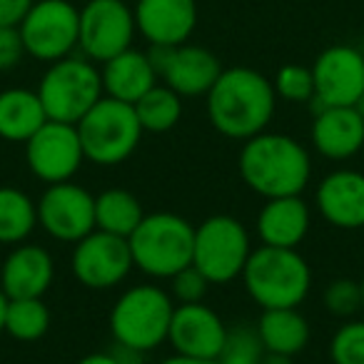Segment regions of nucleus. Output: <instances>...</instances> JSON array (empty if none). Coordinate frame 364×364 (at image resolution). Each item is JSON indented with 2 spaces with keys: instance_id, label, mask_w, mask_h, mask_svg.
I'll list each match as a JSON object with an SVG mask.
<instances>
[{
  "instance_id": "obj_33",
  "label": "nucleus",
  "mask_w": 364,
  "mask_h": 364,
  "mask_svg": "<svg viewBox=\"0 0 364 364\" xmlns=\"http://www.w3.org/2000/svg\"><path fill=\"white\" fill-rule=\"evenodd\" d=\"M208 289H210L208 277L195 264H188L185 269H180V272L170 277V294L177 304L203 302Z\"/></svg>"
},
{
  "instance_id": "obj_5",
  "label": "nucleus",
  "mask_w": 364,
  "mask_h": 364,
  "mask_svg": "<svg viewBox=\"0 0 364 364\" xmlns=\"http://www.w3.org/2000/svg\"><path fill=\"white\" fill-rule=\"evenodd\" d=\"M175 299L157 284H135L115 299L110 309V332L115 344L152 352L167 342Z\"/></svg>"
},
{
  "instance_id": "obj_6",
  "label": "nucleus",
  "mask_w": 364,
  "mask_h": 364,
  "mask_svg": "<svg viewBox=\"0 0 364 364\" xmlns=\"http://www.w3.org/2000/svg\"><path fill=\"white\" fill-rule=\"evenodd\" d=\"M85 160L100 167H115L137 150L142 127L130 102L102 95L77 122Z\"/></svg>"
},
{
  "instance_id": "obj_14",
  "label": "nucleus",
  "mask_w": 364,
  "mask_h": 364,
  "mask_svg": "<svg viewBox=\"0 0 364 364\" xmlns=\"http://www.w3.org/2000/svg\"><path fill=\"white\" fill-rule=\"evenodd\" d=\"M26 162L33 175L46 185L70 182L85 162L77 125L48 120L26 142Z\"/></svg>"
},
{
  "instance_id": "obj_17",
  "label": "nucleus",
  "mask_w": 364,
  "mask_h": 364,
  "mask_svg": "<svg viewBox=\"0 0 364 364\" xmlns=\"http://www.w3.org/2000/svg\"><path fill=\"white\" fill-rule=\"evenodd\" d=\"M132 13L137 33L150 46H182L198 26L195 0H137Z\"/></svg>"
},
{
  "instance_id": "obj_37",
  "label": "nucleus",
  "mask_w": 364,
  "mask_h": 364,
  "mask_svg": "<svg viewBox=\"0 0 364 364\" xmlns=\"http://www.w3.org/2000/svg\"><path fill=\"white\" fill-rule=\"evenodd\" d=\"M75 364H120V362H117L115 354H112V349H110V352H90L82 359H77Z\"/></svg>"
},
{
  "instance_id": "obj_18",
  "label": "nucleus",
  "mask_w": 364,
  "mask_h": 364,
  "mask_svg": "<svg viewBox=\"0 0 364 364\" xmlns=\"http://www.w3.org/2000/svg\"><path fill=\"white\" fill-rule=\"evenodd\" d=\"M53 279H55V262L53 255L41 245H16L0 264V289L8 299L46 297Z\"/></svg>"
},
{
  "instance_id": "obj_19",
  "label": "nucleus",
  "mask_w": 364,
  "mask_h": 364,
  "mask_svg": "<svg viewBox=\"0 0 364 364\" xmlns=\"http://www.w3.org/2000/svg\"><path fill=\"white\" fill-rule=\"evenodd\" d=\"M314 205L329 225L342 230L364 228V172L334 170L317 185Z\"/></svg>"
},
{
  "instance_id": "obj_40",
  "label": "nucleus",
  "mask_w": 364,
  "mask_h": 364,
  "mask_svg": "<svg viewBox=\"0 0 364 364\" xmlns=\"http://www.w3.org/2000/svg\"><path fill=\"white\" fill-rule=\"evenodd\" d=\"M6 309H8V297H6V292L0 289V334L6 332Z\"/></svg>"
},
{
  "instance_id": "obj_36",
  "label": "nucleus",
  "mask_w": 364,
  "mask_h": 364,
  "mask_svg": "<svg viewBox=\"0 0 364 364\" xmlns=\"http://www.w3.org/2000/svg\"><path fill=\"white\" fill-rule=\"evenodd\" d=\"M112 354H115V359L120 364H145V352L122 347V344H115V347H112Z\"/></svg>"
},
{
  "instance_id": "obj_15",
  "label": "nucleus",
  "mask_w": 364,
  "mask_h": 364,
  "mask_svg": "<svg viewBox=\"0 0 364 364\" xmlns=\"http://www.w3.org/2000/svg\"><path fill=\"white\" fill-rule=\"evenodd\" d=\"M38 228L58 242H80L95 230V198L73 180L48 185L38 200Z\"/></svg>"
},
{
  "instance_id": "obj_27",
  "label": "nucleus",
  "mask_w": 364,
  "mask_h": 364,
  "mask_svg": "<svg viewBox=\"0 0 364 364\" xmlns=\"http://www.w3.org/2000/svg\"><path fill=\"white\" fill-rule=\"evenodd\" d=\"M132 107H135L142 132H152V135L170 132L182 117V97L172 87L160 85V82L150 87Z\"/></svg>"
},
{
  "instance_id": "obj_29",
  "label": "nucleus",
  "mask_w": 364,
  "mask_h": 364,
  "mask_svg": "<svg viewBox=\"0 0 364 364\" xmlns=\"http://www.w3.org/2000/svg\"><path fill=\"white\" fill-rule=\"evenodd\" d=\"M264 347L259 339L257 329L247 327V324H237V327L228 329V339H225L223 352L218 354L215 362L218 364H262Z\"/></svg>"
},
{
  "instance_id": "obj_22",
  "label": "nucleus",
  "mask_w": 364,
  "mask_h": 364,
  "mask_svg": "<svg viewBox=\"0 0 364 364\" xmlns=\"http://www.w3.org/2000/svg\"><path fill=\"white\" fill-rule=\"evenodd\" d=\"M100 75H102V90H105V95L122 102H130V105H135L160 80L150 58H147V53L135 50V48H127L120 55L102 63Z\"/></svg>"
},
{
  "instance_id": "obj_24",
  "label": "nucleus",
  "mask_w": 364,
  "mask_h": 364,
  "mask_svg": "<svg viewBox=\"0 0 364 364\" xmlns=\"http://www.w3.org/2000/svg\"><path fill=\"white\" fill-rule=\"evenodd\" d=\"M255 329L262 339L264 352L294 357L309 344V322L297 307L262 309Z\"/></svg>"
},
{
  "instance_id": "obj_34",
  "label": "nucleus",
  "mask_w": 364,
  "mask_h": 364,
  "mask_svg": "<svg viewBox=\"0 0 364 364\" xmlns=\"http://www.w3.org/2000/svg\"><path fill=\"white\" fill-rule=\"evenodd\" d=\"M23 58H26V46H23L21 31L0 26V73L18 68Z\"/></svg>"
},
{
  "instance_id": "obj_1",
  "label": "nucleus",
  "mask_w": 364,
  "mask_h": 364,
  "mask_svg": "<svg viewBox=\"0 0 364 364\" xmlns=\"http://www.w3.org/2000/svg\"><path fill=\"white\" fill-rule=\"evenodd\" d=\"M210 125L230 140H250L269 127L277 107V92L272 80L255 68H225L210 92Z\"/></svg>"
},
{
  "instance_id": "obj_9",
  "label": "nucleus",
  "mask_w": 364,
  "mask_h": 364,
  "mask_svg": "<svg viewBox=\"0 0 364 364\" xmlns=\"http://www.w3.org/2000/svg\"><path fill=\"white\" fill-rule=\"evenodd\" d=\"M18 31L26 46V55L50 65L75 53L80 11L70 0H36Z\"/></svg>"
},
{
  "instance_id": "obj_31",
  "label": "nucleus",
  "mask_w": 364,
  "mask_h": 364,
  "mask_svg": "<svg viewBox=\"0 0 364 364\" xmlns=\"http://www.w3.org/2000/svg\"><path fill=\"white\" fill-rule=\"evenodd\" d=\"M332 364H364V319H349L329 342Z\"/></svg>"
},
{
  "instance_id": "obj_30",
  "label": "nucleus",
  "mask_w": 364,
  "mask_h": 364,
  "mask_svg": "<svg viewBox=\"0 0 364 364\" xmlns=\"http://www.w3.org/2000/svg\"><path fill=\"white\" fill-rule=\"evenodd\" d=\"M272 87L277 92V100L282 97L287 102H312L314 97L312 68L297 65V63L282 65L277 70V75H274Z\"/></svg>"
},
{
  "instance_id": "obj_39",
  "label": "nucleus",
  "mask_w": 364,
  "mask_h": 364,
  "mask_svg": "<svg viewBox=\"0 0 364 364\" xmlns=\"http://www.w3.org/2000/svg\"><path fill=\"white\" fill-rule=\"evenodd\" d=\"M262 364H294L292 357H287V354H277V352H264L262 357Z\"/></svg>"
},
{
  "instance_id": "obj_21",
  "label": "nucleus",
  "mask_w": 364,
  "mask_h": 364,
  "mask_svg": "<svg viewBox=\"0 0 364 364\" xmlns=\"http://www.w3.org/2000/svg\"><path fill=\"white\" fill-rule=\"evenodd\" d=\"M255 228H257V237L267 247L297 250L312 228V213L302 195L272 198L264 200Z\"/></svg>"
},
{
  "instance_id": "obj_23",
  "label": "nucleus",
  "mask_w": 364,
  "mask_h": 364,
  "mask_svg": "<svg viewBox=\"0 0 364 364\" xmlns=\"http://www.w3.org/2000/svg\"><path fill=\"white\" fill-rule=\"evenodd\" d=\"M48 122V112L38 90L8 87L0 92V140L26 145Z\"/></svg>"
},
{
  "instance_id": "obj_26",
  "label": "nucleus",
  "mask_w": 364,
  "mask_h": 364,
  "mask_svg": "<svg viewBox=\"0 0 364 364\" xmlns=\"http://www.w3.org/2000/svg\"><path fill=\"white\" fill-rule=\"evenodd\" d=\"M38 228V203L21 188H0V245H21Z\"/></svg>"
},
{
  "instance_id": "obj_12",
  "label": "nucleus",
  "mask_w": 364,
  "mask_h": 364,
  "mask_svg": "<svg viewBox=\"0 0 364 364\" xmlns=\"http://www.w3.org/2000/svg\"><path fill=\"white\" fill-rule=\"evenodd\" d=\"M314 97L319 107H354L364 95V50L354 46H329L312 63Z\"/></svg>"
},
{
  "instance_id": "obj_8",
  "label": "nucleus",
  "mask_w": 364,
  "mask_h": 364,
  "mask_svg": "<svg viewBox=\"0 0 364 364\" xmlns=\"http://www.w3.org/2000/svg\"><path fill=\"white\" fill-rule=\"evenodd\" d=\"M250 255V232L230 215H213L195 228L193 264L208 277L210 284H230L242 277Z\"/></svg>"
},
{
  "instance_id": "obj_25",
  "label": "nucleus",
  "mask_w": 364,
  "mask_h": 364,
  "mask_svg": "<svg viewBox=\"0 0 364 364\" xmlns=\"http://www.w3.org/2000/svg\"><path fill=\"white\" fill-rule=\"evenodd\" d=\"M142 218L145 213L140 200L122 188H110L95 198V230L127 240L142 223Z\"/></svg>"
},
{
  "instance_id": "obj_35",
  "label": "nucleus",
  "mask_w": 364,
  "mask_h": 364,
  "mask_svg": "<svg viewBox=\"0 0 364 364\" xmlns=\"http://www.w3.org/2000/svg\"><path fill=\"white\" fill-rule=\"evenodd\" d=\"M36 0H0V26L18 28Z\"/></svg>"
},
{
  "instance_id": "obj_2",
  "label": "nucleus",
  "mask_w": 364,
  "mask_h": 364,
  "mask_svg": "<svg viewBox=\"0 0 364 364\" xmlns=\"http://www.w3.org/2000/svg\"><path fill=\"white\" fill-rule=\"evenodd\" d=\"M240 177L264 200L302 195L312 177V157L299 140L282 132H259L240 150Z\"/></svg>"
},
{
  "instance_id": "obj_42",
  "label": "nucleus",
  "mask_w": 364,
  "mask_h": 364,
  "mask_svg": "<svg viewBox=\"0 0 364 364\" xmlns=\"http://www.w3.org/2000/svg\"><path fill=\"white\" fill-rule=\"evenodd\" d=\"M359 289H362V307H364V274H362V279H359Z\"/></svg>"
},
{
  "instance_id": "obj_16",
  "label": "nucleus",
  "mask_w": 364,
  "mask_h": 364,
  "mask_svg": "<svg viewBox=\"0 0 364 364\" xmlns=\"http://www.w3.org/2000/svg\"><path fill=\"white\" fill-rule=\"evenodd\" d=\"M228 329L218 312L205 302L175 304L172 312L167 342L172 344L175 354L198 359H218L223 352Z\"/></svg>"
},
{
  "instance_id": "obj_41",
  "label": "nucleus",
  "mask_w": 364,
  "mask_h": 364,
  "mask_svg": "<svg viewBox=\"0 0 364 364\" xmlns=\"http://www.w3.org/2000/svg\"><path fill=\"white\" fill-rule=\"evenodd\" d=\"M354 107H357V110H359V115H362V120H364V95L359 97V102H357V105H354Z\"/></svg>"
},
{
  "instance_id": "obj_10",
  "label": "nucleus",
  "mask_w": 364,
  "mask_h": 364,
  "mask_svg": "<svg viewBox=\"0 0 364 364\" xmlns=\"http://www.w3.org/2000/svg\"><path fill=\"white\" fill-rule=\"evenodd\" d=\"M135 33V13L122 0H87L80 11L77 48L87 60L102 65L132 48Z\"/></svg>"
},
{
  "instance_id": "obj_13",
  "label": "nucleus",
  "mask_w": 364,
  "mask_h": 364,
  "mask_svg": "<svg viewBox=\"0 0 364 364\" xmlns=\"http://www.w3.org/2000/svg\"><path fill=\"white\" fill-rule=\"evenodd\" d=\"M157 77H162L167 87L180 97H200L208 95L210 87L225 70L218 55L203 46H150L147 50Z\"/></svg>"
},
{
  "instance_id": "obj_4",
  "label": "nucleus",
  "mask_w": 364,
  "mask_h": 364,
  "mask_svg": "<svg viewBox=\"0 0 364 364\" xmlns=\"http://www.w3.org/2000/svg\"><path fill=\"white\" fill-rule=\"evenodd\" d=\"M135 267L155 279H170L193 264L195 228L175 213L145 215L127 237Z\"/></svg>"
},
{
  "instance_id": "obj_11",
  "label": "nucleus",
  "mask_w": 364,
  "mask_h": 364,
  "mask_svg": "<svg viewBox=\"0 0 364 364\" xmlns=\"http://www.w3.org/2000/svg\"><path fill=\"white\" fill-rule=\"evenodd\" d=\"M132 267H135V262H132L130 245L125 237L92 230L87 237L73 245V277L87 289L102 292V289L117 287L130 277Z\"/></svg>"
},
{
  "instance_id": "obj_7",
  "label": "nucleus",
  "mask_w": 364,
  "mask_h": 364,
  "mask_svg": "<svg viewBox=\"0 0 364 364\" xmlns=\"http://www.w3.org/2000/svg\"><path fill=\"white\" fill-rule=\"evenodd\" d=\"M38 95L48 120L77 125L82 115L105 95L100 68L85 55H68L50 63L41 77Z\"/></svg>"
},
{
  "instance_id": "obj_3",
  "label": "nucleus",
  "mask_w": 364,
  "mask_h": 364,
  "mask_svg": "<svg viewBox=\"0 0 364 364\" xmlns=\"http://www.w3.org/2000/svg\"><path fill=\"white\" fill-rule=\"evenodd\" d=\"M242 282L262 309L299 307L312 289V269L297 250L262 245L250 255Z\"/></svg>"
},
{
  "instance_id": "obj_20",
  "label": "nucleus",
  "mask_w": 364,
  "mask_h": 364,
  "mask_svg": "<svg viewBox=\"0 0 364 364\" xmlns=\"http://www.w3.org/2000/svg\"><path fill=\"white\" fill-rule=\"evenodd\" d=\"M309 140L327 160H349L364 147V120L357 107H319L314 110Z\"/></svg>"
},
{
  "instance_id": "obj_28",
  "label": "nucleus",
  "mask_w": 364,
  "mask_h": 364,
  "mask_svg": "<svg viewBox=\"0 0 364 364\" xmlns=\"http://www.w3.org/2000/svg\"><path fill=\"white\" fill-rule=\"evenodd\" d=\"M50 329V309L43 297L8 299L6 334L18 342H38Z\"/></svg>"
},
{
  "instance_id": "obj_38",
  "label": "nucleus",
  "mask_w": 364,
  "mask_h": 364,
  "mask_svg": "<svg viewBox=\"0 0 364 364\" xmlns=\"http://www.w3.org/2000/svg\"><path fill=\"white\" fill-rule=\"evenodd\" d=\"M160 364H218L215 359H198V357H185V354H172V357L162 359Z\"/></svg>"
},
{
  "instance_id": "obj_32",
  "label": "nucleus",
  "mask_w": 364,
  "mask_h": 364,
  "mask_svg": "<svg viewBox=\"0 0 364 364\" xmlns=\"http://www.w3.org/2000/svg\"><path fill=\"white\" fill-rule=\"evenodd\" d=\"M322 302H324V307H327V312L339 319H349V317H354L359 309H364L359 282L349 277L332 279V282L324 287Z\"/></svg>"
}]
</instances>
